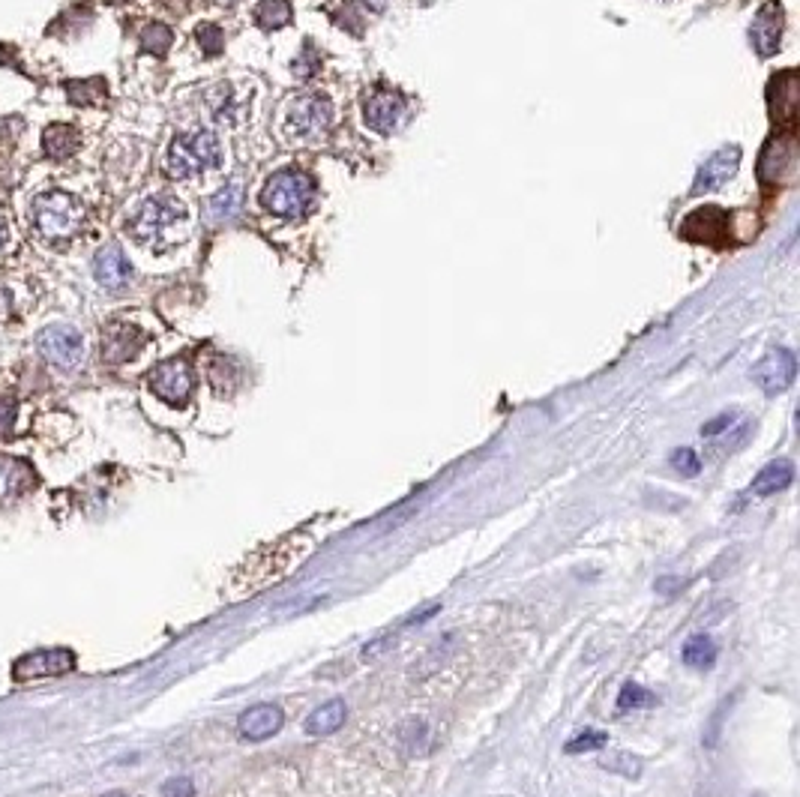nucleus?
<instances>
[{
  "label": "nucleus",
  "instance_id": "nucleus-1",
  "mask_svg": "<svg viewBox=\"0 0 800 797\" xmlns=\"http://www.w3.org/2000/svg\"><path fill=\"white\" fill-rule=\"evenodd\" d=\"M222 165V144L210 129L183 132L168 144L165 174L174 180H198Z\"/></svg>",
  "mask_w": 800,
  "mask_h": 797
},
{
  "label": "nucleus",
  "instance_id": "nucleus-3",
  "mask_svg": "<svg viewBox=\"0 0 800 797\" xmlns=\"http://www.w3.org/2000/svg\"><path fill=\"white\" fill-rule=\"evenodd\" d=\"M33 225L51 243L72 240L84 228V207L75 195L63 189L39 192L33 198Z\"/></svg>",
  "mask_w": 800,
  "mask_h": 797
},
{
  "label": "nucleus",
  "instance_id": "nucleus-11",
  "mask_svg": "<svg viewBox=\"0 0 800 797\" xmlns=\"http://www.w3.org/2000/svg\"><path fill=\"white\" fill-rule=\"evenodd\" d=\"M738 165H741V147L738 144H729V147H720L696 174V183H693V192H714L720 186H726L735 174H738Z\"/></svg>",
  "mask_w": 800,
  "mask_h": 797
},
{
  "label": "nucleus",
  "instance_id": "nucleus-16",
  "mask_svg": "<svg viewBox=\"0 0 800 797\" xmlns=\"http://www.w3.org/2000/svg\"><path fill=\"white\" fill-rule=\"evenodd\" d=\"M36 486V471L15 456H0V504L27 495Z\"/></svg>",
  "mask_w": 800,
  "mask_h": 797
},
{
  "label": "nucleus",
  "instance_id": "nucleus-37",
  "mask_svg": "<svg viewBox=\"0 0 800 797\" xmlns=\"http://www.w3.org/2000/svg\"><path fill=\"white\" fill-rule=\"evenodd\" d=\"M219 3H234V0H219Z\"/></svg>",
  "mask_w": 800,
  "mask_h": 797
},
{
  "label": "nucleus",
  "instance_id": "nucleus-9",
  "mask_svg": "<svg viewBox=\"0 0 800 797\" xmlns=\"http://www.w3.org/2000/svg\"><path fill=\"white\" fill-rule=\"evenodd\" d=\"M408 117V99L396 90H372L363 99V120L375 132H393Z\"/></svg>",
  "mask_w": 800,
  "mask_h": 797
},
{
  "label": "nucleus",
  "instance_id": "nucleus-26",
  "mask_svg": "<svg viewBox=\"0 0 800 797\" xmlns=\"http://www.w3.org/2000/svg\"><path fill=\"white\" fill-rule=\"evenodd\" d=\"M657 702V696L651 690H645L642 684H624L618 693V711H630V708H651Z\"/></svg>",
  "mask_w": 800,
  "mask_h": 797
},
{
  "label": "nucleus",
  "instance_id": "nucleus-25",
  "mask_svg": "<svg viewBox=\"0 0 800 797\" xmlns=\"http://www.w3.org/2000/svg\"><path fill=\"white\" fill-rule=\"evenodd\" d=\"M171 39H174L171 27L168 24H159V21H153V24H147L141 30V45H144V51H153V54H165L168 45H171Z\"/></svg>",
  "mask_w": 800,
  "mask_h": 797
},
{
  "label": "nucleus",
  "instance_id": "nucleus-14",
  "mask_svg": "<svg viewBox=\"0 0 800 797\" xmlns=\"http://www.w3.org/2000/svg\"><path fill=\"white\" fill-rule=\"evenodd\" d=\"M780 36H783V9H780V3L771 0L759 9L756 21L750 27V39H753V48L762 57H768L780 48Z\"/></svg>",
  "mask_w": 800,
  "mask_h": 797
},
{
  "label": "nucleus",
  "instance_id": "nucleus-28",
  "mask_svg": "<svg viewBox=\"0 0 800 797\" xmlns=\"http://www.w3.org/2000/svg\"><path fill=\"white\" fill-rule=\"evenodd\" d=\"M603 768L612 771V774H621V777H639L642 762L633 759L630 753H615L612 759H603Z\"/></svg>",
  "mask_w": 800,
  "mask_h": 797
},
{
  "label": "nucleus",
  "instance_id": "nucleus-24",
  "mask_svg": "<svg viewBox=\"0 0 800 797\" xmlns=\"http://www.w3.org/2000/svg\"><path fill=\"white\" fill-rule=\"evenodd\" d=\"M606 744H609V732H603V729H585V732H579L576 738L567 741L564 753H570V756L594 753V750H603Z\"/></svg>",
  "mask_w": 800,
  "mask_h": 797
},
{
  "label": "nucleus",
  "instance_id": "nucleus-13",
  "mask_svg": "<svg viewBox=\"0 0 800 797\" xmlns=\"http://www.w3.org/2000/svg\"><path fill=\"white\" fill-rule=\"evenodd\" d=\"M282 723H285V714H282V708L279 705H252L249 711H243L240 714V720H237V732L246 738V741H267V738H273L279 729H282Z\"/></svg>",
  "mask_w": 800,
  "mask_h": 797
},
{
  "label": "nucleus",
  "instance_id": "nucleus-34",
  "mask_svg": "<svg viewBox=\"0 0 800 797\" xmlns=\"http://www.w3.org/2000/svg\"><path fill=\"white\" fill-rule=\"evenodd\" d=\"M732 423H735V414H720L717 420H711V423H705V426H702V435H705V438H717V435H720V432H726Z\"/></svg>",
  "mask_w": 800,
  "mask_h": 797
},
{
  "label": "nucleus",
  "instance_id": "nucleus-6",
  "mask_svg": "<svg viewBox=\"0 0 800 797\" xmlns=\"http://www.w3.org/2000/svg\"><path fill=\"white\" fill-rule=\"evenodd\" d=\"M36 348L42 354V360L60 372H78L84 366V336L69 327V324H51L36 336Z\"/></svg>",
  "mask_w": 800,
  "mask_h": 797
},
{
  "label": "nucleus",
  "instance_id": "nucleus-15",
  "mask_svg": "<svg viewBox=\"0 0 800 797\" xmlns=\"http://www.w3.org/2000/svg\"><path fill=\"white\" fill-rule=\"evenodd\" d=\"M726 231H729V216L720 207H699L681 225V234L687 240H708V243H717V237H726Z\"/></svg>",
  "mask_w": 800,
  "mask_h": 797
},
{
  "label": "nucleus",
  "instance_id": "nucleus-12",
  "mask_svg": "<svg viewBox=\"0 0 800 797\" xmlns=\"http://www.w3.org/2000/svg\"><path fill=\"white\" fill-rule=\"evenodd\" d=\"M93 276L105 291H120L132 282V264L117 243H108L93 258Z\"/></svg>",
  "mask_w": 800,
  "mask_h": 797
},
{
  "label": "nucleus",
  "instance_id": "nucleus-21",
  "mask_svg": "<svg viewBox=\"0 0 800 797\" xmlns=\"http://www.w3.org/2000/svg\"><path fill=\"white\" fill-rule=\"evenodd\" d=\"M243 207V186L240 183H228L225 189H219L210 204H207V219L210 222H225L234 219Z\"/></svg>",
  "mask_w": 800,
  "mask_h": 797
},
{
  "label": "nucleus",
  "instance_id": "nucleus-31",
  "mask_svg": "<svg viewBox=\"0 0 800 797\" xmlns=\"http://www.w3.org/2000/svg\"><path fill=\"white\" fill-rule=\"evenodd\" d=\"M318 66H321V57L315 54V48H312V45H306V48H303V54L294 60V75H297V78H309V75H312Z\"/></svg>",
  "mask_w": 800,
  "mask_h": 797
},
{
  "label": "nucleus",
  "instance_id": "nucleus-32",
  "mask_svg": "<svg viewBox=\"0 0 800 797\" xmlns=\"http://www.w3.org/2000/svg\"><path fill=\"white\" fill-rule=\"evenodd\" d=\"M162 797H195V783L189 777H171L162 783Z\"/></svg>",
  "mask_w": 800,
  "mask_h": 797
},
{
  "label": "nucleus",
  "instance_id": "nucleus-20",
  "mask_svg": "<svg viewBox=\"0 0 800 797\" xmlns=\"http://www.w3.org/2000/svg\"><path fill=\"white\" fill-rule=\"evenodd\" d=\"M78 132L72 126H63V123H54L45 129L42 135V150L48 159H69L75 150H78Z\"/></svg>",
  "mask_w": 800,
  "mask_h": 797
},
{
  "label": "nucleus",
  "instance_id": "nucleus-10",
  "mask_svg": "<svg viewBox=\"0 0 800 797\" xmlns=\"http://www.w3.org/2000/svg\"><path fill=\"white\" fill-rule=\"evenodd\" d=\"M795 375H798V360H795V354H792L789 348H777V351H771V354L753 369V381H756L768 396H777V393L789 390L792 381H795Z\"/></svg>",
  "mask_w": 800,
  "mask_h": 797
},
{
  "label": "nucleus",
  "instance_id": "nucleus-30",
  "mask_svg": "<svg viewBox=\"0 0 800 797\" xmlns=\"http://www.w3.org/2000/svg\"><path fill=\"white\" fill-rule=\"evenodd\" d=\"M198 42L204 45V54H219L222 51V30L216 24L198 27Z\"/></svg>",
  "mask_w": 800,
  "mask_h": 797
},
{
  "label": "nucleus",
  "instance_id": "nucleus-19",
  "mask_svg": "<svg viewBox=\"0 0 800 797\" xmlns=\"http://www.w3.org/2000/svg\"><path fill=\"white\" fill-rule=\"evenodd\" d=\"M792 480H795V465L789 459H774L753 480V492L762 495V498H768V495H777V492L789 489Z\"/></svg>",
  "mask_w": 800,
  "mask_h": 797
},
{
  "label": "nucleus",
  "instance_id": "nucleus-22",
  "mask_svg": "<svg viewBox=\"0 0 800 797\" xmlns=\"http://www.w3.org/2000/svg\"><path fill=\"white\" fill-rule=\"evenodd\" d=\"M681 660H684L690 669L705 672V669H711V666L717 663V642H714L708 633H696V636L687 639V645H684V651H681Z\"/></svg>",
  "mask_w": 800,
  "mask_h": 797
},
{
  "label": "nucleus",
  "instance_id": "nucleus-35",
  "mask_svg": "<svg viewBox=\"0 0 800 797\" xmlns=\"http://www.w3.org/2000/svg\"><path fill=\"white\" fill-rule=\"evenodd\" d=\"M102 797H126V795H123V792H108V795H102Z\"/></svg>",
  "mask_w": 800,
  "mask_h": 797
},
{
  "label": "nucleus",
  "instance_id": "nucleus-7",
  "mask_svg": "<svg viewBox=\"0 0 800 797\" xmlns=\"http://www.w3.org/2000/svg\"><path fill=\"white\" fill-rule=\"evenodd\" d=\"M72 669H75V654L66 648H51V651H33L15 660L12 678L18 684H27V681H42V678H60Z\"/></svg>",
  "mask_w": 800,
  "mask_h": 797
},
{
  "label": "nucleus",
  "instance_id": "nucleus-5",
  "mask_svg": "<svg viewBox=\"0 0 800 797\" xmlns=\"http://www.w3.org/2000/svg\"><path fill=\"white\" fill-rule=\"evenodd\" d=\"M333 126V105L321 93L300 96L288 105L285 114V132L300 141H318L330 132Z\"/></svg>",
  "mask_w": 800,
  "mask_h": 797
},
{
  "label": "nucleus",
  "instance_id": "nucleus-27",
  "mask_svg": "<svg viewBox=\"0 0 800 797\" xmlns=\"http://www.w3.org/2000/svg\"><path fill=\"white\" fill-rule=\"evenodd\" d=\"M210 105H213V114H216V120H228V123H234L237 117H240V102L234 99V93H228V87H219V90H213V96H210Z\"/></svg>",
  "mask_w": 800,
  "mask_h": 797
},
{
  "label": "nucleus",
  "instance_id": "nucleus-17",
  "mask_svg": "<svg viewBox=\"0 0 800 797\" xmlns=\"http://www.w3.org/2000/svg\"><path fill=\"white\" fill-rule=\"evenodd\" d=\"M141 345H144L141 330H135L129 324H120V327H111L108 330V336L102 342V354H105L108 363H126V360H132L141 351Z\"/></svg>",
  "mask_w": 800,
  "mask_h": 797
},
{
  "label": "nucleus",
  "instance_id": "nucleus-4",
  "mask_svg": "<svg viewBox=\"0 0 800 797\" xmlns=\"http://www.w3.org/2000/svg\"><path fill=\"white\" fill-rule=\"evenodd\" d=\"M315 198V180L306 171L297 168H282L276 171L261 192V204L282 219H297L306 213V207Z\"/></svg>",
  "mask_w": 800,
  "mask_h": 797
},
{
  "label": "nucleus",
  "instance_id": "nucleus-18",
  "mask_svg": "<svg viewBox=\"0 0 800 797\" xmlns=\"http://www.w3.org/2000/svg\"><path fill=\"white\" fill-rule=\"evenodd\" d=\"M348 720V708L342 699H330L324 702L321 708H315L309 717H306V735H315V738H324V735H333L345 726Z\"/></svg>",
  "mask_w": 800,
  "mask_h": 797
},
{
  "label": "nucleus",
  "instance_id": "nucleus-29",
  "mask_svg": "<svg viewBox=\"0 0 800 797\" xmlns=\"http://www.w3.org/2000/svg\"><path fill=\"white\" fill-rule=\"evenodd\" d=\"M672 465H675V471H681L684 477H696V474L702 471V459H699V453L690 450V447L675 450V453H672Z\"/></svg>",
  "mask_w": 800,
  "mask_h": 797
},
{
  "label": "nucleus",
  "instance_id": "nucleus-23",
  "mask_svg": "<svg viewBox=\"0 0 800 797\" xmlns=\"http://www.w3.org/2000/svg\"><path fill=\"white\" fill-rule=\"evenodd\" d=\"M255 21L270 30V27H285L291 21V3L288 0H264L255 6Z\"/></svg>",
  "mask_w": 800,
  "mask_h": 797
},
{
  "label": "nucleus",
  "instance_id": "nucleus-33",
  "mask_svg": "<svg viewBox=\"0 0 800 797\" xmlns=\"http://www.w3.org/2000/svg\"><path fill=\"white\" fill-rule=\"evenodd\" d=\"M15 414H18V402L12 396H0V435H9L12 432Z\"/></svg>",
  "mask_w": 800,
  "mask_h": 797
},
{
  "label": "nucleus",
  "instance_id": "nucleus-8",
  "mask_svg": "<svg viewBox=\"0 0 800 797\" xmlns=\"http://www.w3.org/2000/svg\"><path fill=\"white\" fill-rule=\"evenodd\" d=\"M195 378H192V366L186 360H165L150 372V390L168 402V405H186V399L192 396Z\"/></svg>",
  "mask_w": 800,
  "mask_h": 797
},
{
  "label": "nucleus",
  "instance_id": "nucleus-36",
  "mask_svg": "<svg viewBox=\"0 0 800 797\" xmlns=\"http://www.w3.org/2000/svg\"><path fill=\"white\" fill-rule=\"evenodd\" d=\"M3 243H6V237H3V228H0V249H3Z\"/></svg>",
  "mask_w": 800,
  "mask_h": 797
},
{
  "label": "nucleus",
  "instance_id": "nucleus-2",
  "mask_svg": "<svg viewBox=\"0 0 800 797\" xmlns=\"http://www.w3.org/2000/svg\"><path fill=\"white\" fill-rule=\"evenodd\" d=\"M186 225V204L174 195H153L147 198L135 216L129 219V231L141 246L150 249H165L171 246L180 234V228Z\"/></svg>",
  "mask_w": 800,
  "mask_h": 797
}]
</instances>
